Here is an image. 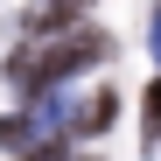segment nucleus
<instances>
[{"mask_svg": "<svg viewBox=\"0 0 161 161\" xmlns=\"http://www.w3.org/2000/svg\"><path fill=\"white\" fill-rule=\"evenodd\" d=\"M105 56H112V35H98V28H77V35H56V42H21L7 56V84L28 91V98H42L49 84H63V77L91 70Z\"/></svg>", "mask_w": 161, "mask_h": 161, "instance_id": "nucleus-1", "label": "nucleus"}, {"mask_svg": "<svg viewBox=\"0 0 161 161\" xmlns=\"http://www.w3.org/2000/svg\"><path fill=\"white\" fill-rule=\"evenodd\" d=\"M112 119H119V91H91L84 105H77V119H70V133H77V140H91V133H105Z\"/></svg>", "mask_w": 161, "mask_h": 161, "instance_id": "nucleus-2", "label": "nucleus"}, {"mask_svg": "<svg viewBox=\"0 0 161 161\" xmlns=\"http://www.w3.org/2000/svg\"><path fill=\"white\" fill-rule=\"evenodd\" d=\"M140 140H147V147L161 140V77H154L147 91H140Z\"/></svg>", "mask_w": 161, "mask_h": 161, "instance_id": "nucleus-3", "label": "nucleus"}, {"mask_svg": "<svg viewBox=\"0 0 161 161\" xmlns=\"http://www.w3.org/2000/svg\"><path fill=\"white\" fill-rule=\"evenodd\" d=\"M147 35H154L147 49H154V63H161V0H154V21H147Z\"/></svg>", "mask_w": 161, "mask_h": 161, "instance_id": "nucleus-4", "label": "nucleus"}, {"mask_svg": "<svg viewBox=\"0 0 161 161\" xmlns=\"http://www.w3.org/2000/svg\"><path fill=\"white\" fill-rule=\"evenodd\" d=\"M49 7H84V0H49Z\"/></svg>", "mask_w": 161, "mask_h": 161, "instance_id": "nucleus-5", "label": "nucleus"}]
</instances>
